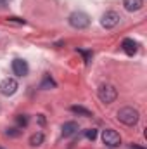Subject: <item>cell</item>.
<instances>
[{
	"label": "cell",
	"instance_id": "obj_5",
	"mask_svg": "<svg viewBox=\"0 0 147 149\" xmlns=\"http://www.w3.org/2000/svg\"><path fill=\"white\" fill-rule=\"evenodd\" d=\"M119 23V14L118 12H114V10H109V12H106L104 16H102V19H101V24L104 26V28H114L116 24Z\"/></svg>",
	"mask_w": 147,
	"mask_h": 149
},
{
	"label": "cell",
	"instance_id": "obj_10",
	"mask_svg": "<svg viewBox=\"0 0 147 149\" xmlns=\"http://www.w3.org/2000/svg\"><path fill=\"white\" fill-rule=\"evenodd\" d=\"M123 5H125L126 10L135 12V10H140V9H142L144 0H123Z\"/></svg>",
	"mask_w": 147,
	"mask_h": 149
},
{
	"label": "cell",
	"instance_id": "obj_15",
	"mask_svg": "<svg viewBox=\"0 0 147 149\" xmlns=\"http://www.w3.org/2000/svg\"><path fill=\"white\" fill-rule=\"evenodd\" d=\"M85 135H87L88 141H95V139H97V130H95V128H88V130L85 132Z\"/></svg>",
	"mask_w": 147,
	"mask_h": 149
},
{
	"label": "cell",
	"instance_id": "obj_8",
	"mask_svg": "<svg viewBox=\"0 0 147 149\" xmlns=\"http://www.w3.org/2000/svg\"><path fill=\"white\" fill-rule=\"evenodd\" d=\"M121 49H123V52H125V54L133 56V54H137L139 45H137V42H135V40H132V38H125V40L121 42Z\"/></svg>",
	"mask_w": 147,
	"mask_h": 149
},
{
	"label": "cell",
	"instance_id": "obj_14",
	"mask_svg": "<svg viewBox=\"0 0 147 149\" xmlns=\"http://www.w3.org/2000/svg\"><path fill=\"white\" fill-rule=\"evenodd\" d=\"M21 134V130L17 128V127H14V128H7L5 130V135H9V137H17Z\"/></svg>",
	"mask_w": 147,
	"mask_h": 149
},
{
	"label": "cell",
	"instance_id": "obj_12",
	"mask_svg": "<svg viewBox=\"0 0 147 149\" xmlns=\"http://www.w3.org/2000/svg\"><path fill=\"white\" fill-rule=\"evenodd\" d=\"M43 142V134H40V132H37V134H33L31 135V139H30V144L33 146V148H37V146H40Z\"/></svg>",
	"mask_w": 147,
	"mask_h": 149
},
{
	"label": "cell",
	"instance_id": "obj_1",
	"mask_svg": "<svg viewBox=\"0 0 147 149\" xmlns=\"http://www.w3.org/2000/svg\"><path fill=\"white\" fill-rule=\"evenodd\" d=\"M139 118H140L139 111H137V109H133V108H130V106H126V108H121V109L118 111V120H119L121 123L128 125V127L135 125V123L139 121Z\"/></svg>",
	"mask_w": 147,
	"mask_h": 149
},
{
	"label": "cell",
	"instance_id": "obj_19",
	"mask_svg": "<svg viewBox=\"0 0 147 149\" xmlns=\"http://www.w3.org/2000/svg\"><path fill=\"white\" fill-rule=\"evenodd\" d=\"M0 149H2V148H0Z\"/></svg>",
	"mask_w": 147,
	"mask_h": 149
},
{
	"label": "cell",
	"instance_id": "obj_16",
	"mask_svg": "<svg viewBox=\"0 0 147 149\" xmlns=\"http://www.w3.org/2000/svg\"><path fill=\"white\" fill-rule=\"evenodd\" d=\"M16 121H17V125H19V127H26V125H28V116L19 114V116L16 118Z\"/></svg>",
	"mask_w": 147,
	"mask_h": 149
},
{
	"label": "cell",
	"instance_id": "obj_2",
	"mask_svg": "<svg viewBox=\"0 0 147 149\" xmlns=\"http://www.w3.org/2000/svg\"><path fill=\"white\" fill-rule=\"evenodd\" d=\"M116 97H118V92H116V88L112 85H101L99 87V99L102 102L111 104V102L116 101Z\"/></svg>",
	"mask_w": 147,
	"mask_h": 149
},
{
	"label": "cell",
	"instance_id": "obj_6",
	"mask_svg": "<svg viewBox=\"0 0 147 149\" xmlns=\"http://www.w3.org/2000/svg\"><path fill=\"white\" fill-rule=\"evenodd\" d=\"M17 90V81L14 78H5L2 83H0V92L3 95H14Z\"/></svg>",
	"mask_w": 147,
	"mask_h": 149
},
{
	"label": "cell",
	"instance_id": "obj_7",
	"mask_svg": "<svg viewBox=\"0 0 147 149\" xmlns=\"http://www.w3.org/2000/svg\"><path fill=\"white\" fill-rule=\"evenodd\" d=\"M12 71L17 76H26L28 74V64L23 59H14L12 61Z\"/></svg>",
	"mask_w": 147,
	"mask_h": 149
},
{
	"label": "cell",
	"instance_id": "obj_18",
	"mask_svg": "<svg viewBox=\"0 0 147 149\" xmlns=\"http://www.w3.org/2000/svg\"><path fill=\"white\" fill-rule=\"evenodd\" d=\"M7 2H9V0H0V7H3V5H5Z\"/></svg>",
	"mask_w": 147,
	"mask_h": 149
},
{
	"label": "cell",
	"instance_id": "obj_3",
	"mask_svg": "<svg viewBox=\"0 0 147 149\" xmlns=\"http://www.w3.org/2000/svg\"><path fill=\"white\" fill-rule=\"evenodd\" d=\"M69 24H71L73 28H78V30L87 28V26L90 24V17H88L85 12H73V14L69 16Z\"/></svg>",
	"mask_w": 147,
	"mask_h": 149
},
{
	"label": "cell",
	"instance_id": "obj_13",
	"mask_svg": "<svg viewBox=\"0 0 147 149\" xmlns=\"http://www.w3.org/2000/svg\"><path fill=\"white\" fill-rule=\"evenodd\" d=\"M71 111L78 113V114H81V116H87V118L92 116V113L88 111V109H85V108H81V106H71Z\"/></svg>",
	"mask_w": 147,
	"mask_h": 149
},
{
	"label": "cell",
	"instance_id": "obj_9",
	"mask_svg": "<svg viewBox=\"0 0 147 149\" xmlns=\"http://www.w3.org/2000/svg\"><path fill=\"white\" fill-rule=\"evenodd\" d=\"M78 132V123L76 121H66L62 125V135L64 137H71Z\"/></svg>",
	"mask_w": 147,
	"mask_h": 149
},
{
	"label": "cell",
	"instance_id": "obj_11",
	"mask_svg": "<svg viewBox=\"0 0 147 149\" xmlns=\"http://www.w3.org/2000/svg\"><path fill=\"white\" fill-rule=\"evenodd\" d=\"M54 87H55V81L50 78V74H45V76H43V80H42V83H40V88L49 90V88H54Z\"/></svg>",
	"mask_w": 147,
	"mask_h": 149
},
{
	"label": "cell",
	"instance_id": "obj_17",
	"mask_svg": "<svg viewBox=\"0 0 147 149\" xmlns=\"http://www.w3.org/2000/svg\"><path fill=\"white\" fill-rule=\"evenodd\" d=\"M78 54H81V56H83L85 63H90V61H92V52H87V50H78Z\"/></svg>",
	"mask_w": 147,
	"mask_h": 149
},
{
	"label": "cell",
	"instance_id": "obj_4",
	"mask_svg": "<svg viewBox=\"0 0 147 149\" xmlns=\"http://www.w3.org/2000/svg\"><path fill=\"white\" fill-rule=\"evenodd\" d=\"M102 142L106 144V146H109V148H118L119 144H121V137H119V134L116 132V130H104L102 132Z\"/></svg>",
	"mask_w": 147,
	"mask_h": 149
}]
</instances>
